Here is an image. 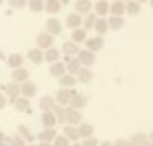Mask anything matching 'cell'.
Segmentation results:
<instances>
[{
  "label": "cell",
  "instance_id": "6da1fadb",
  "mask_svg": "<svg viewBox=\"0 0 153 146\" xmlns=\"http://www.w3.org/2000/svg\"><path fill=\"white\" fill-rule=\"evenodd\" d=\"M87 7H89V4H81L79 5V8H82V10H84V8H87Z\"/></svg>",
  "mask_w": 153,
  "mask_h": 146
},
{
  "label": "cell",
  "instance_id": "7a4b0ae2",
  "mask_svg": "<svg viewBox=\"0 0 153 146\" xmlns=\"http://www.w3.org/2000/svg\"><path fill=\"white\" fill-rule=\"evenodd\" d=\"M99 10H100V12H104V10H105V5L100 4V5H99Z\"/></svg>",
  "mask_w": 153,
  "mask_h": 146
}]
</instances>
